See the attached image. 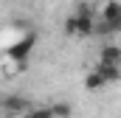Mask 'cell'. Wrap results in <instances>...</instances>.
<instances>
[{
	"label": "cell",
	"instance_id": "cell-11",
	"mask_svg": "<svg viewBox=\"0 0 121 118\" xmlns=\"http://www.w3.org/2000/svg\"><path fill=\"white\" fill-rule=\"evenodd\" d=\"M14 118H23V115H14Z\"/></svg>",
	"mask_w": 121,
	"mask_h": 118
},
{
	"label": "cell",
	"instance_id": "cell-4",
	"mask_svg": "<svg viewBox=\"0 0 121 118\" xmlns=\"http://www.w3.org/2000/svg\"><path fill=\"white\" fill-rule=\"evenodd\" d=\"M3 107H6L11 115H26L28 107H31V101L26 96H6V98H3Z\"/></svg>",
	"mask_w": 121,
	"mask_h": 118
},
{
	"label": "cell",
	"instance_id": "cell-8",
	"mask_svg": "<svg viewBox=\"0 0 121 118\" xmlns=\"http://www.w3.org/2000/svg\"><path fill=\"white\" fill-rule=\"evenodd\" d=\"M51 113H54V118H70L73 115V107L68 101H56V104H51Z\"/></svg>",
	"mask_w": 121,
	"mask_h": 118
},
{
	"label": "cell",
	"instance_id": "cell-1",
	"mask_svg": "<svg viewBox=\"0 0 121 118\" xmlns=\"http://www.w3.org/2000/svg\"><path fill=\"white\" fill-rule=\"evenodd\" d=\"M37 45V34L34 31H28L23 39H17L11 48H9V59L14 62V65H20V67H26V59L31 56V48Z\"/></svg>",
	"mask_w": 121,
	"mask_h": 118
},
{
	"label": "cell",
	"instance_id": "cell-5",
	"mask_svg": "<svg viewBox=\"0 0 121 118\" xmlns=\"http://www.w3.org/2000/svg\"><path fill=\"white\" fill-rule=\"evenodd\" d=\"M99 62H101V65H121V45H113V42L101 45Z\"/></svg>",
	"mask_w": 121,
	"mask_h": 118
},
{
	"label": "cell",
	"instance_id": "cell-6",
	"mask_svg": "<svg viewBox=\"0 0 121 118\" xmlns=\"http://www.w3.org/2000/svg\"><path fill=\"white\" fill-rule=\"evenodd\" d=\"M96 70L101 73V79H104L107 84L121 82V65H101V62H99V67H96Z\"/></svg>",
	"mask_w": 121,
	"mask_h": 118
},
{
	"label": "cell",
	"instance_id": "cell-3",
	"mask_svg": "<svg viewBox=\"0 0 121 118\" xmlns=\"http://www.w3.org/2000/svg\"><path fill=\"white\" fill-rule=\"evenodd\" d=\"M73 17H76V37H93V25H96L99 14H93V8H87V6H79V11Z\"/></svg>",
	"mask_w": 121,
	"mask_h": 118
},
{
	"label": "cell",
	"instance_id": "cell-9",
	"mask_svg": "<svg viewBox=\"0 0 121 118\" xmlns=\"http://www.w3.org/2000/svg\"><path fill=\"white\" fill-rule=\"evenodd\" d=\"M23 118H54V113H51V107H28V113Z\"/></svg>",
	"mask_w": 121,
	"mask_h": 118
},
{
	"label": "cell",
	"instance_id": "cell-10",
	"mask_svg": "<svg viewBox=\"0 0 121 118\" xmlns=\"http://www.w3.org/2000/svg\"><path fill=\"white\" fill-rule=\"evenodd\" d=\"M65 34H68V37H76V17H73V14L65 20Z\"/></svg>",
	"mask_w": 121,
	"mask_h": 118
},
{
	"label": "cell",
	"instance_id": "cell-2",
	"mask_svg": "<svg viewBox=\"0 0 121 118\" xmlns=\"http://www.w3.org/2000/svg\"><path fill=\"white\" fill-rule=\"evenodd\" d=\"M99 17L110 25L113 34H121V3L118 0H107V3L101 6V14H99Z\"/></svg>",
	"mask_w": 121,
	"mask_h": 118
},
{
	"label": "cell",
	"instance_id": "cell-7",
	"mask_svg": "<svg viewBox=\"0 0 121 118\" xmlns=\"http://www.w3.org/2000/svg\"><path fill=\"white\" fill-rule=\"evenodd\" d=\"M104 84H107V82L101 79V73H99V70H90V73L85 76V87H87V90H101Z\"/></svg>",
	"mask_w": 121,
	"mask_h": 118
}]
</instances>
